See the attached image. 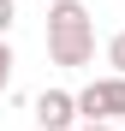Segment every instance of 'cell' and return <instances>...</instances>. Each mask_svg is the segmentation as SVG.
Wrapping results in <instances>:
<instances>
[{
	"instance_id": "5b68a950",
	"label": "cell",
	"mask_w": 125,
	"mask_h": 131,
	"mask_svg": "<svg viewBox=\"0 0 125 131\" xmlns=\"http://www.w3.org/2000/svg\"><path fill=\"white\" fill-rule=\"evenodd\" d=\"M6 83H12V48H6V36H0V95H6Z\"/></svg>"
},
{
	"instance_id": "7a4b0ae2",
	"label": "cell",
	"mask_w": 125,
	"mask_h": 131,
	"mask_svg": "<svg viewBox=\"0 0 125 131\" xmlns=\"http://www.w3.org/2000/svg\"><path fill=\"white\" fill-rule=\"evenodd\" d=\"M77 113H83V119H101V125L125 119V78H95V83H83V90H77Z\"/></svg>"
},
{
	"instance_id": "277c9868",
	"label": "cell",
	"mask_w": 125,
	"mask_h": 131,
	"mask_svg": "<svg viewBox=\"0 0 125 131\" xmlns=\"http://www.w3.org/2000/svg\"><path fill=\"white\" fill-rule=\"evenodd\" d=\"M107 60H113V78H125V30L107 42Z\"/></svg>"
},
{
	"instance_id": "8992f818",
	"label": "cell",
	"mask_w": 125,
	"mask_h": 131,
	"mask_svg": "<svg viewBox=\"0 0 125 131\" xmlns=\"http://www.w3.org/2000/svg\"><path fill=\"white\" fill-rule=\"evenodd\" d=\"M12 18H18V12H12V0H0V36L12 30Z\"/></svg>"
},
{
	"instance_id": "52a82bcc",
	"label": "cell",
	"mask_w": 125,
	"mask_h": 131,
	"mask_svg": "<svg viewBox=\"0 0 125 131\" xmlns=\"http://www.w3.org/2000/svg\"><path fill=\"white\" fill-rule=\"evenodd\" d=\"M83 131H113V125H101V119H83Z\"/></svg>"
},
{
	"instance_id": "3957f363",
	"label": "cell",
	"mask_w": 125,
	"mask_h": 131,
	"mask_svg": "<svg viewBox=\"0 0 125 131\" xmlns=\"http://www.w3.org/2000/svg\"><path fill=\"white\" fill-rule=\"evenodd\" d=\"M72 119H77V95L72 90H42L36 95V125L42 131H66Z\"/></svg>"
},
{
	"instance_id": "6da1fadb",
	"label": "cell",
	"mask_w": 125,
	"mask_h": 131,
	"mask_svg": "<svg viewBox=\"0 0 125 131\" xmlns=\"http://www.w3.org/2000/svg\"><path fill=\"white\" fill-rule=\"evenodd\" d=\"M95 54V18L83 12V0H54L48 6V60L54 66H89Z\"/></svg>"
}]
</instances>
